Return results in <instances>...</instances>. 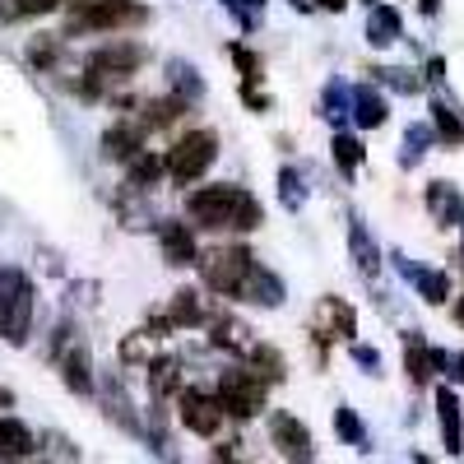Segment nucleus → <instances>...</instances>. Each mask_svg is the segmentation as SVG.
I'll list each match as a JSON object with an SVG mask.
<instances>
[{"label":"nucleus","mask_w":464,"mask_h":464,"mask_svg":"<svg viewBox=\"0 0 464 464\" xmlns=\"http://www.w3.org/2000/svg\"><path fill=\"white\" fill-rule=\"evenodd\" d=\"M353 358H358V367H367V372L381 367V353H376V348H367V343H353Z\"/></svg>","instance_id":"obj_38"},{"label":"nucleus","mask_w":464,"mask_h":464,"mask_svg":"<svg viewBox=\"0 0 464 464\" xmlns=\"http://www.w3.org/2000/svg\"><path fill=\"white\" fill-rule=\"evenodd\" d=\"M353 121H358L362 130L385 126V98H381L376 89H353Z\"/></svg>","instance_id":"obj_23"},{"label":"nucleus","mask_w":464,"mask_h":464,"mask_svg":"<svg viewBox=\"0 0 464 464\" xmlns=\"http://www.w3.org/2000/svg\"><path fill=\"white\" fill-rule=\"evenodd\" d=\"M395 260H400V269H404V279L418 284L422 302H432V306H446V302H450V279L441 275V269H418V265H409L404 256H395Z\"/></svg>","instance_id":"obj_14"},{"label":"nucleus","mask_w":464,"mask_h":464,"mask_svg":"<svg viewBox=\"0 0 464 464\" xmlns=\"http://www.w3.org/2000/svg\"><path fill=\"white\" fill-rule=\"evenodd\" d=\"M418 5H422V14H437V5H441V0H418Z\"/></svg>","instance_id":"obj_44"},{"label":"nucleus","mask_w":464,"mask_h":464,"mask_svg":"<svg viewBox=\"0 0 464 464\" xmlns=\"http://www.w3.org/2000/svg\"><path fill=\"white\" fill-rule=\"evenodd\" d=\"M218 159V135L214 130H190L181 135L172 149H168V159H163V172L177 181V186H190V181H200Z\"/></svg>","instance_id":"obj_4"},{"label":"nucleus","mask_w":464,"mask_h":464,"mask_svg":"<svg viewBox=\"0 0 464 464\" xmlns=\"http://www.w3.org/2000/svg\"><path fill=\"white\" fill-rule=\"evenodd\" d=\"M428 209H432V218H437L441 227L464 223V196H459L450 181H432V186H428Z\"/></svg>","instance_id":"obj_13"},{"label":"nucleus","mask_w":464,"mask_h":464,"mask_svg":"<svg viewBox=\"0 0 464 464\" xmlns=\"http://www.w3.org/2000/svg\"><path fill=\"white\" fill-rule=\"evenodd\" d=\"M181 422H186V432H196V437H218L223 413L205 391H181Z\"/></svg>","instance_id":"obj_10"},{"label":"nucleus","mask_w":464,"mask_h":464,"mask_svg":"<svg viewBox=\"0 0 464 464\" xmlns=\"http://www.w3.org/2000/svg\"><path fill=\"white\" fill-rule=\"evenodd\" d=\"M144 24H149L144 0H84V5L70 10V33H126Z\"/></svg>","instance_id":"obj_2"},{"label":"nucleus","mask_w":464,"mask_h":464,"mask_svg":"<svg viewBox=\"0 0 464 464\" xmlns=\"http://www.w3.org/2000/svg\"><path fill=\"white\" fill-rule=\"evenodd\" d=\"M279 196H284V205H288V209H297V205L306 200V190H302V177H297L293 168H284V172H279Z\"/></svg>","instance_id":"obj_36"},{"label":"nucleus","mask_w":464,"mask_h":464,"mask_svg":"<svg viewBox=\"0 0 464 464\" xmlns=\"http://www.w3.org/2000/svg\"><path fill=\"white\" fill-rule=\"evenodd\" d=\"M437 422H441V441H446V455H459L464 450V422H459V404L450 391L437 395Z\"/></svg>","instance_id":"obj_18"},{"label":"nucleus","mask_w":464,"mask_h":464,"mask_svg":"<svg viewBox=\"0 0 464 464\" xmlns=\"http://www.w3.org/2000/svg\"><path fill=\"white\" fill-rule=\"evenodd\" d=\"M242 98H246V107H260V111H265V107H269V98H265V93H256V89H251V84H246V89H242Z\"/></svg>","instance_id":"obj_42"},{"label":"nucleus","mask_w":464,"mask_h":464,"mask_svg":"<svg viewBox=\"0 0 464 464\" xmlns=\"http://www.w3.org/2000/svg\"><path fill=\"white\" fill-rule=\"evenodd\" d=\"M61 5L65 0H0V19L14 24V19H33V14H52Z\"/></svg>","instance_id":"obj_27"},{"label":"nucleus","mask_w":464,"mask_h":464,"mask_svg":"<svg viewBox=\"0 0 464 464\" xmlns=\"http://www.w3.org/2000/svg\"><path fill=\"white\" fill-rule=\"evenodd\" d=\"M102 153L107 159H121V163H135L140 153H144V130L140 126H111L107 135H102Z\"/></svg>","instance_id":"obj_16"},{"label":"nucleus","mask_w":464,"mask_h":464,"mask_svg":"<svg viewBox=\"0 0 464 464\" xmlns=\"http://www.w3.org/2000/svg\"><path fill=\"white\" fill-rule=\"evenodd\" d=\"M209 330H214V343L227 348V353H251V343H256L237 316H218V321H209Z\"/></svg>","instance_id":"obj_22"},{"label":"nucleus","mask_w":464,"mask_h":464,"mask_svg":"<svg viewBox=\"0 0 464 464\" xmlns=\"http://www.w3.org/2000/svg\"><path fill=\"white\" fill-rule=\"evenodd\" d=\"M37 450V437L28 422L19 418H0V459H28Z\"/></svg>","instance_id":"obj_15"},{"label":"nucleus","mask_w":464,"mask_h":464,"mask_svg":"<svg viewBox=\"0 0 464 464\" xmlns=\"http://www.w3.org/2000/svg\"><path fill=\"white\" fill-rule=\"evenodd\" d=\"M33 330V279L24 269L5 265L0 269V339L24 343Z\"/></svg>","instance_id":"obj_3"},{"label":"nucleus","mask_w":464,"mask_h":464,"mask_svg":"<svg viewBox=\"0 0 464 464\" xmlns=\"http://www.w3.org/2000/svg\"><path fill=\"white\" fill-rule=\"evenodd\" d=\"M107 418H116L126 432H140V418L130 413V400L121 395V385H111V391H107Z\"/></svg>","instance_id":"obj_31"},{"label":"nucleus","mask_w":464,"mask_h":464,"mask_svg":"<svg viewBox=\"0 0 464 464\" xmlns=\"http://www.w3.org/2000/svg\"><path fill=\"white\" fill-rule=\"evenodd\" d=\"M455 321L464 325V302H455Z\"/></svg>","instance_id":"obj_46"},{"label":"nucleus","mask_w":464,"mask_h":464,"mask_svg":"<svg viewBox=\"0 0 464 464\" xmlns=\"http://www.w3.org/2000/svg\"><path fill=\"white\" fill-rule=\"evenodd\" d=\"M186 111V102L181 98H153V102H144V116H140V130H159V126H172L177 116Z\"/></svg>","instance_id":"obj_25"},{"label":"nucleus","mask_w":464,"mask_h":464,"mask_svg":"<svg viewBox=\"0 0 464 464\" xmlns=\"http://www.w3.org/2000/svg\"><path fill=\"white\" fill-rule=\"evenodd\" d=\"M177 74H181L177 89H181V93H190V98H200V80H196V70H190V65L181 70V65H177Z\"/></svg>","instance_id":"obj_39"},{"label":"nucleus","mask_w":464,"mask_h":464,"mask_svg":"<svg viewBox=\"0 0 464 464\" xmlns=\"http://www.w3.org/2000/svg\"><path fill=\"white\" fill-rule=\"evenodd\" d=\"M196 265H200V279H205L214 293L237 297L242 284H246V275L256 269V256H251L246 246H214V251H205Z\"/></svg>","instance_id":"obj_6"},{"label":"nucleus","mask_w":464,"mask_h":464,"mask_svg":"<svg viewBox=\"0 0 464 464\" xmlns=\"http://www.w3.org/2000/svg\"><path fill=\"white\" fill-rule=\"evenodd\" d=\"M334 432L348 441V446H362V422L353 409H334Z\"/></svg>","instance_id":"obj_34"},{"label":"nucleus","mask_w":464,"mask_h":464,"mask_svg":"<svg viewBox=\"0 0 464 464\" xmlns=\"http://www.w3.org/2000/svg\"><path fill=\"white\" fill-rule=\"evenodd\" d=\"M312 334H316V339H353V334H358V316H353V306L339 302V297H321Z\"/></svg>","instance_id":"obj_11"},{"label":"nucleus","mask_w":464,"mask_h":464,"mask_svg":"<svg viewBox=\"0 0 464 464\" xmlns=\"http://www.w3.org/2000/svg\"><path fill=\"white\" fill-rule=\"evenodd\" d=\"M404 372H409L413 385H428V381L437 376V372H432V348H428V339H422L418 330L404 334Z\"/></svg>","instance_id":"obj_17"},{"label":"nucleus","mask_w":464,"mask_h":464,"mask_svg":"<svg viewBox=\"0 0 464 464\" xmlns=\"http://www.w3.org/2000/svg\"><path fill=\"white\" fill-rule=\"evenodd\" d=\"M450 367H455V372H450V376H459V381H464V358H455V362H450Z\"/></svg>","instance_id":"obj_45"},{"label":"nucleus","mask_w":464,"mask_h":464,"mask_svg":"<svg viewBox=\"0 0 464 464\" xmlns=\"http://www.w3.org/2000/svg\"><path fill=\"white\" fill-rule=\"evenodd\" d=\"M269 441H275V450H279L288 464H312V459H316L312 428H306L302 418H293V413H275V418H269Z\"/></svg>","instance_id":"obj_8"},{"label":"nucleus","mask_w":464,"mask_h":464,"mask_svg":"<svg viewBox=\"0 0 464 464\" xmlns=\"http://www.w3.org/2000/svg\"><path fill=\"white\" fill-rule=\"evenodd\" d=\"M232 61L242 65L246 84H256V80H260V56H256V52H246V47H232Z\"/></svg>","instance_id":"obj_37"},{"label":"nucleus","mask_w":464,"mask_h":464,"mask_svg":"<svg viewBox=\"0 0 464 464\" xmlns=\"http://www.w3.org/2000/svg\"><path fill=\"white\" fill-rule=\"evenodd\" d=\"M381 84H391V89H400V93H418L422 89V80L418 74H409V70H391V65H381V70H372Z\"/></svg>","instance_id":"obj_33"},{"label":"nucleus","mask_w":464,"mask_h":464,"mask_svg":"<svg viewBox=\"0 0 464 464\" xmlns=\"http://www.w3.org/2000/svg\"><path fill=\"white\" fill-rule=\"evenodd\" d=\"M214 404H218V413L246 422V418H256V413L265 409V381H260L256 372L232 367V372L218 376V395H214Z\"/></svg>","instance_id":"obj_7"},{"label":"nucleus","mask_w":464,"mask_h":464,"mask_svg":"<svg viewBox=\"0 0 464 464\" xmlns=\"http://www.w3.org/2000/svg\"><path fill=\"white\" fill-rule=\"evenodd\" d=\"M432 126L446 144H464V126H459V116L446 107V102H432Z\"/></svg>","instance_id":"obj_29"},{"label":"nucleus","mask_w":464,"mask_h":464,"mask_svg":"<svg viewBox=\"0 0 464 464\" xmlns=\"http://www.w3.org/2000/svg\"><path fill=\"white\" fill-rule=\"evenodd\" d=\"M330 149H334V163H339L348 177H353V172L362 168V144H358L353 135H334V144H330Z\"/></svg>","instance_id":"obj_30"},{"label":"nucleus","mask_w":464,"mask_h":464,"mask_svg":"<svg viewBox=\"0 0 464 464\" xmlns=\"http://www.w3.org/2000/svg\"><path fill=\"white\" fill-rule=\"evenodd\" d=\"M177 358H159V362H153L149 367V381H153V391H159V395H168V391H177Z\"/></svg>","instance_id":"obj_32"},{"label":"nucleus","mask_w":464,"mask_h":464,"mask_svg":"<svg viewBox=\"0 0 464 464\" xmlns=\"http://www.w3.org/2000/svg\"><path fill=\"white\" fill-rule=\"evenodd\" d=\"M149 353H153V334H149V330H140V334H130V339L121 343V358H126V362H144V367H149Z\"/></svg>","instance_id":"obj_35"},{"label":"nucleus","mask_w":464,"mask_h":464,"mask_svg":"<svg viewBox=\"0 0 464 464\" xmlns=\"http://www.w3.org/2000/svg\"><path fill=\"white\" fill-rule=\"evenodd\" d=\"M163 321H168V330H177V325H200V321H205V306H200V293H190V288L172 293V312H168Z\"/></svg>","instance_id":"obj_24"},{"label":"nucleus","mask_w":464,"mask_h":464,"mask_svg":"<svg viewBox=\"0 0 464 464\" xmlns=\"http://www.w3.org/2000/svg\"><path fill=\"white\" fill-rule=\"evenodd\" d=\"M367 43L372 47L400 43V10L395 5H372V14H367Z\"/></svg>","instance_id":"obj_20"},{"label":"nucleus","mask_w":464,"mask_h":464,"mask_svg":"<svg viewBox=\"0 0 464 464\" xmlns=\"http://www.w3.org/2000/svg\"><path fill=\"white\" fill-rule=\"evenodd\" d=\"M140 65H144V47H140V43H111V47H98V52L89 56V74H84L80 93H84V98H98L102 84L130 80Z\"/></svg>","instance_id":"obj_5"},{"label":"nucleus","mask_w":464,"mask_h":464,"mask_svg":"<svg viewBox=\"0 0 464 464\" xmlns=\"http://www.w3.org/2000/svg\"><path fill=\"white\" fill-rule=\"evenodd\" d=\"M246 358L256 362V376H260V381H284V376H288L284 353H279V348H269V343H251Z\"/></svg>","instance_id":"obj_26"},{"label":"nucleus","mask_w":464,"mask_h":464,"mask_svg":"<svg viewBox=\"0 0 464 464\" xmlns=\"http://www.w3.org/2000/svg\"><path fill=\"white\" fill-rule=\"evenodd\" d=\"M227 10H237V14H242V24H251V14H246V10H265V0H227Z\"/></svg>","instance_id":"obj_40"},{"label":"nucleus","mask_w":464,"mask_h":464,"mask_svg":"<svg viewBox=\"0 0 464 464\" xmlns=\"http://www.w3.org/2000/svg\"><path fill=\"white\" fill-rule=\"evenodd\" d=\"M190 218H196L200 227H232V232H251L265 223V209L260 200L251 196V190L242 186H205L196 190V196L186 200Z\"/></svg>","instance_id":"obj_1"},{"label":"nucleus","mask_w":464,"mask_h":464,"mask_svg":"<svg viewBox=\"0 0 464 464\" xmlns=\"http://www.w3.org/2000/svg\"><path fill=\"white\" fill-rule=\"evenodd\" d=\"M237 297H246V302H260V306H279L284 302V284L269 275L265 265H256L251 275H246V284H242V293Z\"/></svg>","instance_id":"obj_19"},{"label":"nucleus","mask_w":464,"mask_h":464,"mask_svg":"<svg viewBox=\"0 0 464 464\" xmlns=\"http://www.w3.org/2000/svg\"><path fill=\"white\" fill-rule=\"evenodd\" d=\"M61 334V381L70 385L74 395H93V362H89V343L84 339H74L70 334V325H61L56 330Z\"/></svg>","instance_id":"obj_9"},{"label":"nucleus","mask_w":464,"mask_h":464,"mask_svg":"<svg viewBox=\"0 0 464 464\" xmlns=\"http://www.w3.org/2000/svg\"><path fill=\"white\" fill-rule=\"evenodd\" d=\"M316 5H321V10H343L348 0H316Z\"/></svg>","instance_id":"obj_43"},{"label":"nucleus","mask_w":464,"mask_h":464,"mask_svg":"<svg viewBox=\"0 0 464 464\" xmlns=\"http://www.w3.org/2000/svg\"><path fill=\"white\" fill-rule=\"evenodd\" d=\"M214 464H237V441L218 446V450H214Z\"/></svg>","instance_id":"obj_41"},{"label":"nucleus","mask_w":464,"mask_h":464,"mask_svg":"<svg viewBox=\"0 0 464 464\" xmlns=\"http://www.w3.org/2000/svg\"><path fill=\"white\" fill-rule=\"evenodd\" d=\"M348 246H353V260H358V269H362V275L372 279L376 269H381V256H376V242L367 237V223H362L358 214L348 218Z\"/></svg>","instance_id":"obj_21"},{"label":"nucleus","mask_w":464,"mask_h":464,"mask_svg":"<svg viewBox=\"0 0 464 464\" xmlns=\"http://www.w3.org/2000/svg\"><path fill=\"white\" fill-rule=\"evenodd\" d=\"M159 242H163V260L168 265H196V237L181 218H168L159 227Z\"/></svg>","instance_id":"obj_12"},{"label":"nucleus","mask_w":464,"mask_h":464,"mask_svg":"<svg viewBox=\"0 0 464 464\" xmlns=\"http://www.w3.org/2000/svg\"><path fill=\"white\" fill-rule=\"evenodd\" d=\"M159 172H163V159H159V153H149V149H144L140 159L130 163V177H126V186H130V190H149L153 181H159Z\"/></svg>","instance_id":"obj_28"}]
</instances>
